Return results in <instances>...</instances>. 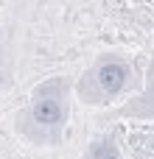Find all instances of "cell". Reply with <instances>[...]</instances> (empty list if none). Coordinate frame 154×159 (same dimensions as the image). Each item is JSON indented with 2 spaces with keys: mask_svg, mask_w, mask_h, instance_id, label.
Masks as SVG:
<instances>
[{
  "mask_svg": "<svg viewBox=\"0 0 154 159\" xmlns=\"http://www.w3.org/2000/svg\"><path fill=\"white\" fill-rule=\"evenodd\" d=\"M126 81H129V67L126 64H121V61H98L87 73V78L81 81L79 92H81L84 101L95 103V101H104L109 95H118L126 87Z\"/></svg>",
  "mask_w": 154,
  "mask_h": 159,
  "instance_id": "1",
  "label": "cell"
},
{
  "mask_svg": "<svg viewBox=\"0 0 154 159\" xmlns=\"http://www.w3.org/2000/svg\"><path fill=\"white\" fill-rule=\"evenodd\" d=\"M31 117H34L36 129H59V123L65 117V98H62L59 87H45L39 92V98L31 106Z\"/></svg>",
  "mask_w": 154,
  "mask_h": 159,
  "instance_id": "2",
  "label": "cell"
},
{
  "mask_svg": "<svg viewBox=\"0 0 154 159\" xmlns=\"http://www.w3.org/2000/svg\"><path fill=\"white\" fill-rule=\"evenodd\" d=\"M90 159H118V151L112 148V143L98 140V143L93 145V151H90Z\"/></svg>",
  "mask_w": 154,
  "mask_h": 159,
  "instance_id": "3",
  "label": "cell"
}]
</instances>
